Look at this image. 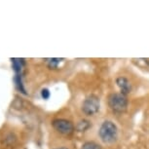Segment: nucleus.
<instances>
[{"label":"nucleus","instance_id":"obj_3","mask_svg":"<svg viewBox=\"0 0 149 149\" xmlns=\"http://www.w3.org/2000/svg\"><path fill=\"white\" fill-rule=\"evenodd\" d=\"M100 97L95 95H90L86 97L82 104V110L84 114L87 116H94L100 111Z\"/></svg>","mask_w":149,"mask_h":149},{"label":"nucleus","instance_id":"obj_11","mask_svg":"<svg viewBox=\"0 0 149 149\" xmlns=\"http://www.w3.org/2000/svg\"><path fill=\"white\" fill-rule=\"evenodd\" d=\"M41 97L44 98V100H48L50 97V92L48 89H43L41 91Z\"/></svg>","mask_w":149,"mask_h":149},{"label":"nucleus","instance_id":"obj_12","mask_svg":"<svg viewBox=\"0 0 149 149\" xmlns=\"http://www.w3.org/2000/svg\"><path fill=\"white\" fill-rule=\"evenodd\" d=\"M58 149H67V148H65V147H61V148H58Z\"/></svg>","mask_w":149,"mask_h":149},{"label":"nucleus","instance_id":"obj_1","mask_svg":"<svg viewBox=\"0 0 149 149\" xmlns=\"http://www.w3.org/2000/svg\"><path fill=\"white\" fill-rule=\"evenodd\" d=\"M98 136L102 142L106 144H111L117 140L118 128L112 121H104L98 131Z\"/></svg>","mask_w":149,"mask_h":149},{"label":"nucleus","instance_id":"obj_8","mask_svg":"<svg viewBox=\"0 0 149 149\" xmlns=\"http://www.w3.org/2000/svg\"><path fill=\"white\" fill-rule=\"evenodd\" d=\"M91 127V123L87 120H81L79 123L77 124V131L79 132H85Z\"/></svg>","mask_w":149,"mask_h":149},{"label":"nucleus","instance_id":"obj_6","mask_svg":"<svg viewBox=\"0 0 149 149\" xmlns=\"http://www.w3.org/2000/svg\"><path fill=\"white\" fill-rule=\"evenodd\" d=\"M13 63V69L15 70L17 74H19L22 71V67L24 64V58H11Z\"/></svg>","mask_w":149,"mask_h":149},{"label":"nucleus","instance_id":"obj_4","mask_svg":"<svg viewBox=\"0 0 149 149\" xmlns=\"http://www.w3.org/2000/svg\"><path fill=\"white\" fill-rule=\"evenodd\" d=\"M52 125L58 133L64 134V136H69L74 132L73 124L66 119H56L53 121Z\"/></svg>","mask_w":149,"mask_h":149},{"label":"nucleus","instance_id":"obj_7","mask_svg":"<svg viewBox=\"0 0 149 149\" xmlns=\"http://www.w3.org/2000/svg\"><path fill=\"white\" fill-rule=\"evenodd\" d=\"M45 61H46V63H48V66H49L50 68H57L61 61H63V58H45Z\"/></svg>","mask_w":149,"mask_h":149},{"label":"nucleus","instance_id":"obj_2","mask_svg":"<svg viewBox=\"0 0 149 149\" xmlns=\"http://www.w3.org/2000/svg\"><path fill=\"white\" fill-rule=\"evenodd\" d=\"M108 105L112 111L123 113L128 108V98L121 93H113L108 95Z\"/></svg>","mask_w":149,"mask_h":149},{"label":"nucleus","instance_id":"obj_9","mask_svg":"<svg viewBox=\"0 0 149 149\" xmlns=\"http://www.w3.org/2000/svg\"><path fill=\"white\" fill-rule=\"evenodd\" d=\"M15 83H16V86H17V88H18L19 91H21L22 94H24V95H26V89H24V85H22V77H21V75L19 74H17L16 76H15Z\"/></svg>","mask_w":149,"mask_h":149},{"label":"nucleus","instance_id":"obj_10","mask_svg":"<svg viewBox=\"0 0 149 149\" xmlns=\"http://www.w3.org/2000/svg\"><path fill=\"white\" fill-rule=\"evenodd\" d=\"M81 149H102V147L95 141H87L82 145Z\"/></svg>","mask_w":149,"mask_h":149},{"label":"nucleus","instance_id":"obj_5","mask_svg":"<svg viewBox=\"0 0 149 149\" xmlns=\"http://www.w3.org/2000/svg\"><path fill=\"white\" fill-rule=\"evenodd\" d=\"M116 84L118 86V88L120 89L121 94L123 95H128L129 93H131L132 91V85L127 78L124 76H120L116 79Z\"/></svg>","mask_w":149,"mask_h":149}]
</instances>
